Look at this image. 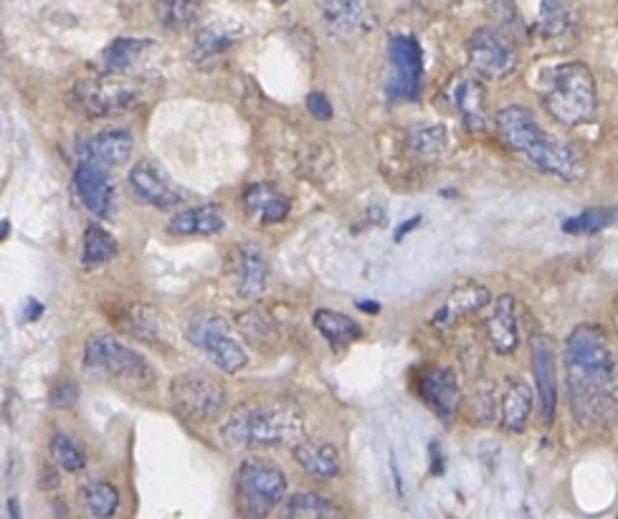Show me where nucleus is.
Wrapping results in <instances>:
<instances>
[{"label": "nucleus", "mask_w": 618, "mask_h": 519, "mask_svg": "<svg viewBox=\"0 0 618 519\" xmlns=\"http://www.w3.org/2000/svg\"><path fill=\"white\" fill-rule=\"evenodd\" d=\"M565 385L578 426L606 428L618 416V363L601 325H578L565 340Z\"/></svg>", "instance_id": "1"}, {"label": "nucleus", "mask_w": 618, "mask_h": 519, "mask_svg": "<svg viewBox=\"0 0 618 519\" xmlns=\"http://www.w3.org/2000/svg\"><path fill=\"white\" fill-rule=\"evenodd\" d=\"M497 135L517 155H522L532 168L553 175L565 183H578L586 175V160L573 145L550 135L535 114L520 104L502 107L494 114Z\"/></svg>", "instance_id": "2"}, {"label": "nucleus", "mask_w": 618, "mask_h": 519, "mask_svg": "<svg viewBox=\"0 0 618 519\" xmlns=\"http://www.w3.org/2000/svg\"><path fill=\"white\" fill-rule=\"evenodd\" d=\"M302 433V413L282 401L239 406L221 428V438L231 446L299 444Z\"/></svg>", "instance_id": "3"}, {"label": "nucleus", "mask_w": 618, "mask_h": 519, "mask_svg": "<svg viewBox=\"0 0 618 519\" xmlns=\"http://www.w3.org/2000/svg\"><path fill=\"white\" fill-rule=\"evenodd\" d=\"M550 117L565 127H581L598 112L596 76L583 61H565L548 74L543 94Z\"/></svg>", "instance_id": "4"}, {"label": "nucleus", "mask_w": 618, "mask_h": 519, "mask_svg": "<svg viewBox=\"0 0 618 519\" xmlns=\"http://www.w3.org/2000/svg\"><path fill=\"white\" fill-rule=\"evenodd\" d=\"M226 401L228 393L221 380L203 373V370L180 373L170 383V403L188 421H216L226 408Z\"/></svg>", "instance_id": "5"}, {"label": "nucleus", "mask_w": 618, "mask_h": 519, "mask_svg": "<svg viewBox=\"0 0 618 519\" xmlns=\"http://www.w3.org/2000/svg\"><path fill=\"white\" fill-rule=\"evenodd\" d=\"M84 365L94 373L109 375L122 383L145 385L155 380L150 363L137 350L112 335H92L84 350Z\"/></svg>", "instance_id": "6"}, {"label": "nucleus", "mask_w": 618, "mask_h": 519, "mask_svg": "<svg viewBox=\"0 0 618 519\" xmlns=\"http://www.w3.org/2000/svg\"><path fill=\"white\" fill-rule=\"evenodd\" d=\"M185 337L190 345L211 357V363L223 373H239L249 363L246 350L239 345L226 319L218 314H201V317L190 319Z\"/></svg>", "instance_id": "7"}, {"label": "nucleus", "mask_w": 618, "mask_h": 519, "mask_svg": "<svg viewBox=\"0 0 618 519\" xmlns=\"http://www.w3.org/2000/svg\"><path fill=\"white\" fill-rule=\"evenodd\" d=\"M241 502L254 514H269L287 497V476L266 459H246L236 476Z\"/></svg>", "instance_id": "8"}, {"label": "nucleus", "mask_w": 618, "mask_h": 519, "mask_svg": "<svg viewBox=\"0 0 618 519\" xmlns=\"http://www.w3.org/2000/svg\"><path fill=\"white\" fill-rule=\"evenodd\" d=\"M388 56L393 64V74L385 87L388 99H393V102L418 99L423 82V54L416 38L408 33H393L388 38Z\"/></svg>", "instance_id": "9"}, {"label": "nucleus", "mask_w": 618, "mask_h": 519, "mask_svg": "<svg viewBox=\"0 0 618 519\" xmlns=\"http://www.w3.org/2000/svg\"><path fill=\"white\" fill-rule=\"evenodd\" d=\"M469 66L484 79H505L517 69V54L505 36L494 28H477L467 41Z\"/></svg>", "instance_id": "10"}, {"label": "nucleus", "mask_w": 618, "mask_h": 519, "mask_svg": "<svg viewBox=\"0 0 618 519\" xmlns=\"http://www.w3.org/2000/svg\"><path fill=\"white\" fill-rule=\"evenodd\" d=\"M137 99L140 97H137L135 89L127 87L125 82H114V79L84 82L74 92V104L92 119L127 112V109L135 107Z\"/></svg>", "instance_id": "11"}, {"label": "nucleus", "mask_w": 618, "mask_h": 519, "mask_svg": "<svg viewBox=\"0 0 618 519\" xmlns=\"http://www.w3.org/2000/svg\"><path fill=\"white\" fill-rule=\"evenodd\" d=\"M532 373H535L540 413L545 423H553L558 408V365H555V347L545 335H535L530 340Z\"/></svg>", "instance_id": "12"}, {"label": "nucleus", "mask_w": 618, "mask_h": 519, "mask_svg": "<svg viewBox=\"0 0 618 519\" xmlns=\"http://www.w3.org/2000/svg\"><path fill=\"white\" fill-rule=\"evenodd\" d=\"M416 390L418 398L444 423H449L456 416V411H459L461 390L456 373L451 368H429L418 378Z\"/></svg>", "instance_id": "13"}, {"label": "nucleus", "mask_w": 618, "mask_h": 519, "mask_svg": "<svg viewBox=\"0 0 618 519\" xmlns=\"http://www.w3.org/2000/svg\"><path fill=\"white\" fill-rule=\"evenodd\" d=\"M322 21L337 36H358L373 31L378 18L370 0H322Z\"/></svg>", "instance_id": "14"}, {"label": "nucleus", "mask_w": 618, "mask_h": 519, "mask_svg": "<svg viewBox=\"0 0 618 519\" xmlns=\"http://www.w3.org/2000/svg\"><path fill=\"white\" fill-rule=\"evenodd\" d=\"M130 185L140 201L150 203L155 208H175L183 203V195L168 180V175L160 170L158 163L152 160H140L130 170Z\"/></svg>", "instance_id": "15"}, {"label": "nucleus", "mask_w": 618, "mask_h": 519, "mask_svg": "<svg viewBox=\"0 0 618 519\" xmlns=\"http://www.w3.org/2000/svg\"><path fill=\"white\" fill-rule=\"evenodd\" d=\"M74 188L82 206L92 211L94 216L107 218L112 213L114 185L109 180L107 168H99V165L92 163H79L74 173Z\"/></svg>", "instance_id": "16"}, {"label": "nucleus", "mask_w": 618, "mask_h": 519, "mask_svg": "<svg viewBox=\"0 0 618 519\" xmlns=\"http://www.w3.org/2000/svg\"><path fill=\"white\" fill-rule=\"evenodd\" d=\"M132 147H135V142H132L130 132L107 130L87 137V140L79 145V160L109 170L127 163V157L132 155Z\"/></svg>", "instance_id": "17"}, {"label": "nucleus", "mask_w": 618, "mask_h": 519, "mask_svg": "<svg viewBox=\"0 0 618 519\" xmlns=\"http://www.w3.org/2000/svg\"><path fill=\"white\" fill-rule=\"evenodd\" d=\"M234 271H236V289L244 299L259 297L266 289L269 274H272V264L269 256L261 246L256 244H241L234 254Z\"/></svg>", "instance_id": "18"}, {"label": "nucleus", "mask_w": 618, "mask_h": 519, "mask_svg": "<svg viewBox=\"0 0 618 519\" xmlns=\"http://www.w3.org/2000/svg\"><path fill=\"white\" fill-rule=\"evenodd\" d=\"M489 345L497 355H512L520 345V325H517V302L512 294H502L494 299L489 319L484 322Z\"/></svg>", "instance_id": "19"}, {"label": "nucleus", "mask_w": 618, "mask_h": 519, "mask_svg": "<svg viewBox=\"0 0 618 519\" xmlns=\"http://www.w3.org/2000/svg\"><path fill=\"white\" fill-rule=\"evenodd\" d=\"M449 102L461 114L469 132H482L487 127V89L474 76H456L449 87Z\"/></svg>", "instance_id": "20"}, {"label": "nucleus", "mask_w": 618, "mask_h": 519, "mask_svg": "<svg viewBox=\"0 0 618 519\" xmlns=\"http://www.w3.org/2000/svg\"><path fill=\"white\" fill-rule=\"evenodd\" d=\"M489 299H492V294H489V289L484 287V284L477 282L459 284V287L451 289L449 297H446L444 302H441V307L436 309L434 317H431V325L439 327V330H446V327H451L454 322H459V319L469 317V314L487 307Z\"/></svg>", "instance_id": "21"}, {"label": "nucleus", "mask_w": 618, "mask_h": 519, "mask_svg": "<svg viewBox=\"0 0 618 519\" xmlns=\"http://www.w3.org/2000/svg\"><path fill=\"white\" fill-rule=\"evenodd\" d=\"M535 395L522 378H507L502 398H499V421L510 433H522L530 421Z\"/></svg>", "instance_id": "22"}, {"label": "nucleus", "mask_w": 618, "mask_h": 519, "mask_svg": "<svg viewBox=\"0 0 618 519\" xmlns=\"http://www.w3.org/2000/svg\"><path fill=\"white\" fill-rule=\"evenodd\" d=\"M294 461L307 471L312 479L320 482H330L340 474V454L327 441H312V438H302L299 444H294Z\"/></svg>", "instance_id": "23"}, {"label": "nucleus", "mask_w": 618, "mask_h": 519, "mask_svg": "<svg viewBox=\"0 0 618 519\" xmlns=\"http://www.w3.org/2000/svg\"><path fill=\"white\" fill-rule=\"evenodd\" d=\"M223 228H226V216L218 206L185 208L168 223V231L173 236H213V233H221Z\"/></svg>", "instance_id": "24"}, {"label": "nucleus", "mask_w": 618, "mask_h": 519, "mask_svg": "<svg viewBox=\"0 0 618 519\" xmlns=\"http://www.w3.org/2000/svg\"><path fill=\"white\" fill-rule=\"evenodd\" d=\"M244 203L261 223H279L289 213V198L269 183L251 185L244 193Z\"/></svg>", "instance_id": "25"}, {"label": "nucleus", "mask_w": 618, "mask_h": 519, "mask_svg": "<svg viewBox=\"0 0 618 519\" xmlns=\"http://www.w3.org/2000/svg\"><path fill=\"white\" fill-rule=\"evenodd\" d=\"M575 18H578L575 0H540L535 33L543 38L565 36L575 26Z\"/></svg>", "instance_id": "26"}, {"label": "nucleus", "mask_w": 618, "mask_h": 519, "mask_svg": "<svg viewBox=\"0 0 618 519\" xmlns=\"http://www.w3.org/2000/svg\"><path fill=\"white\" fill-rule=\"evenodd\" d=\"M150 46L152 41H147V38H132V36L114 38L112 44H109L102 54L104 74H122V71H130L132 66L145 56V51L150 49Z\"/></svg>", "instance_id": "27"}, {"label": "nucleus", "mask_w": 618, "mask_h": 519, "mask_svg": "<svg viewBox=\"0 0 618 519\" xmlns=\"http://www.w3.org/2000/svg\"><path fill=\"white\" fill-rule=\"evenodd\" d=\"M279 519H345V512L320 494L299 492L289 499Z\"/></svg>", "instance_id": "28"}, {"label": "nucleus", "mask_w": 618, "mask_h": 519, "mask_svg": "<svg viewBox=\"0 0 618 519\" xmlns=\"http://www.w3.org/2000/svg\"><path fill=\"white\" fill-rule=\"evenodd\" d=\"M315 327L332 345H347V342L360 340V335H363V327L355 319H350L342 312H335V309H317Z\"/></svg>", "instance_id": "29"}, {"label": "nucleus", "mask_w": 618, "mask_h": 519, "mask_svg": "<svg viewBox=\"0 0 618 519\" xmlns=\"http://www.w3.org/2000/svg\"><path fill=\"white\" fill-rule=\"evenodd\" d=\"M168 317L158 312V309L145 307V304H137V307H130V314H127V330L132 335L142 337L147 342H165L163 335H168Z\"/></svg>", "instance_id": "30"}, {"label": "nucleus", "mask_w": 618, "mask_h": 519, "mask_svg": "<svg viewBox=\"0 0 618 519\" xmlns=\"http://www.w3.org/2000/svg\"><path fill=\"white\" fill-rule=\"evenodd\" d=\"M120 246H117V238L109 231H104L102 226H89L84 231V246H82V264L87 266H99L107 264L117 256Z\"/></svg>", "instance_id": "31"}, {"label": "nucleus", "mask_w": 618, "mask_h": 519, "mask_svg": "<svg viewBox=\"0 0 618 519\" xmlns=\"http://www.w3.org/2000/svg\"><path fill=\"white\" fill-rule=\"evenodd\" d=\"M616 223L618 208H588V211L568 218L563 223V231L573 233V236H593V233L606 231V228L616 226Z\"/></svg>", "instance_id": "32"}, {"label": "nucleus", "mask_w": 618, "mask_h": 519, "mask_svg": "<svg viewBox=\"0 0 618 519\" xmlns=\"http://www.w3.org/2000/svg\"><path fill=\"white\" fill-rule=\"evenodd\" d=\"M155 13L163 26L188 28L201 16V0H158Z\"/></svg>", "instance_id": "33"}, {"label": "nucleus", "mask_w": 618, "mask_h": 519, "mask_svg": "<svg viewBox=\"0 0 618 519\" xmlns=\"http://www.w3.org/2000/svg\"><path fill=\"white\" fill-rule=\"evenodd\" d=\"M408 145L418 157H439L446 150V130L439 125H418L408 130Z\"/></svg>", "instance_id": "34"}, {"label": "nucleus", "mask_w": 618, "mask_h": 519, "mask_svg": "<svg viewBox=\"0 0 618 519\" xmlns=\"http://www.w3.org/2000/svg\"><path fill=\"white\" fill-rule=\"evenodd\" d=\"M84 502H87V509L94 517L109 519L120 507V492L109 482H92L84 489Z\"/></svg>", "instance_id": "35"}, {"label": "nucleus", "mask_w": 618, "mask_h": 519, "mask_svg": "<svg viewBox=\"0 0 618 519\" xmlns=\"http://www.w3.org/2000/svg\"><path fill=\"white\" fill-rule=\"evenodd\" d=\"M51 456H54L56 464L61 466L64 471H82L84 466H87V456H84V451L76 446V441L71 436H66V433H56L54 438H51Z\"/></svg>", "instance_id": "36"}, {"label": "nucleus", "mask_w": 618, "mask_h": 519, "mask_svg": "<svg viewBox=\"0 0 618 519\" xmlns=\"http://www.w3.org/2000/svg\"><path fill=\"white\" fill-rule=\"evenodd\" d=\"M231 44H234V38L228 36V33L218 31V28H206V31L198 33L196 41H193V59H216V56H221Z\"/></svg>", "instance_id": "37"}, {"label": "nucleus", "mask_w": 618, "mask_h": 519, "mask_svg": "<svg viewBox=\"0 0 618 519\" xmlns=\"http://www.w3.org/2000/svg\"><path fill=\"white\" fill-rule=\"evenodd\" d=\"M239 325H241V330H244V335L249 337L251 342H256V345L277 337V330H274V325L269 322V317H264V314H259V312L241 314Z\"/></svg>", "instance_id": "38"}, {"label": "nucleus", "mask_w": 618, "mask_h": 519, "mask_svg": "<svg viewBox=\"0 0 618 519\" xmlns=\"http://www.w3.org/2000/svg\"><path fill=\"white\" fill-rule=\"evenodd\" d=\"M51 406L56 408H71L76 401H79V385L74 383L71 378L59 380V383L51 388Z\"/></svg>", "instance_id": "39"}, {"label": "nucleus", "mask_w": 618, "mask_h": 519, "mask_svg": "<svg viewBox=\"0 0 618 519\" xmlns=\"http://www.w3.org/2000/svg\"><path fill=\"white\" fill-rule=\"evenodd\" d=\"M307 109L312 112V117L322 119V122H327V119H332V104L330 99L325 97V94L320 92H312L307 97Z\"/></svg>", "instance_id": "40"}, {"label": "nucleus", "mask_w": 618, "mask_h": 519, "mask_svg": "<svg viewBox=\"0 0 618 519\" xmlns=\"http://www.w3.org/2000/svg\"><path fill=\"white\" fill-rule=\"evenodd\" d=\"M41 314H44V304L38 302V299L28 297L26 302H23V319H26V322H36Z\"/></svg>", "instance_id": "41"}, {"label": "nucleus", "mask_w": 618, "mask_h": 519, "mask_svg": "<svg viewBox=\"0 0 618 519\" xmlns=\"http://www.w3.org/2000/svg\"><path fill=\"white\" fill-rule=\"evenodd\" d=\"M429 451H431V461H434V464H431V471H434L436 476L439 474H444V461H441V451H439V444H431L429 446Z\"/></svg>", "instance_id": "42"}, {"label": "nucleus", "mask_w": 618, "mask_h": 519, "mask_svg": "<svg viewBox=\"0 0 618 519\" xmlns=\"http://www.w3.org/2000/svg\"><path fill=\"white\" fill-rule=\"evenodd\" d=\"M8 519H23L21 517V507H18V499L16 497L8 499Z\"/></svg>", "instance_id": "43"}, {"label": "nucleus", "mask_w": 618, "mask_h": 519, "mask_svg": "<svg viewBox=\"0 0 618 519\" xmlns=\"http://www.w3.org/2000/svg\"><path fill=\"white\" fill-rule=\"evenodd\" d=\"M358 307L360 309H365V312H378V304H373V302H358Z\"/></svg>", "instance_id": "44"}, {"label": "nucleus", "mask_w": 618, "mask_h": 519, "mask_svg": "<svg viewBox=\"0 0 618 519\" xmlns=\"http://www.w3.org/2000/svg\"><path fill=\"white\" fill-rule=\"evenodd\" d=\"M274 3H287V0H274Z\"/></svg>", "instance_id": "45"}]
</instances>
